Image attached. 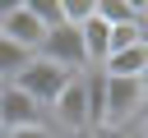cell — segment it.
<instances>
[{"label": "cell", "mask_w": 148, "mask_h": 138, "mask_svg": "<svg viewBox=\"0 0 148 138\" xmlns=\"http://www.w3.org/2000/svg\"><path fill=\"white\" fill-rule=\"evenodd\" d=\"M0 138H5V133H0Z\"/></svg>", "instance_id": "obj_17"}, {"label": "cell", "mask_w": 148, "mask_h": 138, "mask_svg": "<svg viewBox=\"0 0 148 138\" xmlns=\"http://www.w3.org/2000/svg\"><path fill=\"white\" fill-rule=\"evenodd\" d=\"M92 14H97L106 28H116V23H134V18H139V5H134V0H92Z\"/></svg>", "instance_id": "obj_9"}, {"label": "cell", "mask_w": 148, "mask_h": 138, "mask_svg": "<svg viewBox=\"0 0 148 138\" xmlns=\"http://www.w3.org/2000/svg\"><path fill=\"white\" fill-rule=\"evenodd\" d=\"M37 60H46V64H56V69H65V74H83L88 69V55H83V37H79V28H51L46 37H42V46H37Z\"/></svg>", "instance_id": "obj_1"}, {"label": "cell", "mask_w": 148, "mask_h": 138, "mask_svg": "<svg viewBox=\"0 0 148 138\" xmlns=\"http://www.w3.org/2000/svg\"><path fill=\"white\" fill-rule=\"evenodd\" d=\"M5 138H56L46 124H37V129H14V133H5Z\"/></svg>", "instance_id": "obj_15"}, {"label": "cell", "mask_w": 148, "mask_h": 138, "mask_svg": "<svg viewBox=\"0 0 148 138\" xmlns=\"http://www.w3.org/2000/svg\"><path fill=\"white\" fill-rule=\"evenodd\" d=\"M139 92H143V101H148V69L139 74Z\"/></svg>", "instance_id": "obj_16"}, {"label": "cell", "mask_w": 148, "mask_h": 138, "mask_svg": "<svg viewBox=\"0 0 148 138\" xmlns=\"http://www.w3.org/2000/svg\"><path fill=\"white\" fill-rule=\"evenodd\" d=\"M28 60H32L28 51H18L14 41H5V37H0V83H9V78H14V74L28 64Z\"/></svg>", "instance_id": "obj_11"}, {"label": "cell", "mask_w": 148, "mask_h": 138, "mask_svg": "<svg viewBox=\"0 0 148 138\" xmlns=\"http://www.w3.org/2000/svg\"><path fill=\"white\" fill-rule=\"evenodd\" d=\"M28 5V14L51 32V28H65V9H60V0H23Z\"/></svg>", "instance_id": "obj_10"}, {"label": "cell", "mask_w": 148, "mask_h": 138, "mask_svg": "<svg viewBox=\"0 0 148 138\" xmlns=\"http://www.w3.org/2000/svg\"><path fill=\"white\" fill-rule=\"evenodd\" d=\"M0 37L5 41H14L18 51H28V55H37V46H42V37H46V28L28 14V5L18 0L9 14H0Z\"/></svg>", "instance_id": "obj_6"}, {"label": "cell", "mask_w": 148, "mask_h": 138, "mask_svg": "<svg viewBox=\"0 0 148 138\" xmlns=\"http://www.w3.org/2000/svg\"><path fill=\"white\" fill-rule=\"evenodd\" d=\"M60 9H65V23L69 28H79V23L92 18V0H60Z\"/></svg>", "instance_id": "obj_13"}, {"label": "cell", "mask_w": 148, "mask_h": 138, "mask_svg": "<svg viewBox=\"0 0 148 138\" xmlns=\"http://www.w3.org/2000/svg\"><path fill=\"white\" fill-rule=\"evenodd\" d=\"M51 115H56L60 129L88 133V87H83V74H69V78H65V87H60L56 101H51Z\"/></svg>", "instance_id": "obj_4"}, {"label": "cell", "mask_w": 148, "mask_h": 138, "mask_svg": "<svg viewBox=\"0 0 148 138\" xmlns=\"http://www.w3.org/2000/svg\"><path fill=\"white\" fill-rule=\"evenodd\" d=\"M83 87H88V129H102V115H106V78H102V69H83Z\"/></svg>", "instance_id": "obj_8"}, {"label": "cell", "mask_w": 148, "mask_h": 138, "mask_svg": "<svg viewBox=\"0 0 148 138\" xmlns=\"http://www.w3.org/2000/svg\"><path fill=\"white\" fill-rule=\"evenodd\" d=\"M143 69H148V51H143V41L130 46V51H111V55L102 60V78H139Z\"/></svg>", "instance_id": "obj_7"}, {"label": "cell", "mask_w": 148, "mask_h": 138, "mask_svg": "<svg viewBox=\"0 0 148 138\" xmlns=\"http://www.w3.org/2000/svg\"><path fill=\"white\" fill-rule=\"evenodd\" d=\"M65 78H69L65 69H56V64H46V60H37V55H32V60H28L9 83H14L23 97H32L37 106H51V101H56V92L65 87Z\"/></svg>", "instance_id": "obj_2"}, {"label": "cell", "mask_w": 148, "mask_h": 138, "mask_svg": "<svg viewBox=\"0 0 148 138\" xmlns=\"http://www.w3.org/2000/svg\"><path fill=\"white\" fill-rule=\"evenodd\" d=\"M130 46H139V18L106 28V55H111V51H130Z\"/></svg>", "instance_id": "obj_12"}, {"label": "cell", "mask_w": 148, "mask_h": 138, "mask_svg": "<svg viewBox=\"0 0 148 138\" xmlns=\"http://www.w3.org/2000/svg\"><path fill=\"white\" fill-rule=\"evenodd\" d=\"M88 138H139V133L134 129H106L102 124V129H88Z\"/></svg>", "instance_id": "obj_14"}, {"label": "cell", "mask_w": 148, "mask_h": 138, "mask_svg": "<svg viewBox=\"0 0 148 138\" xmlns=\"http://www.w3.org/2000/svg\"><path fill=\"white\" fill-rule=\"evenodd\" d=\"M46 124L42 120V106L32 97H23L14 83H0V133H14V129H37Z\"/></svg>", "instance_id": "obj_5"}, {"label": "cell", "mask_w": 148, "mask_h": 138, "mask_svg": "<svg viewBox=\"0 0 148 138\" xmlns=\"http://www.w3.org/2000/svg\"><path fill=\"white\" fill-rule=\"evenodd\" d=\"M139 110H143L139 78H106V115H102V124L106 129H130Z\"/></svg>", "instance_id": "obj_3"}]
</instances>
